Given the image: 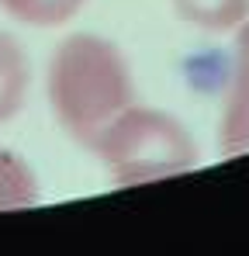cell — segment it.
<instances>
[{
	"mask_svg": "<svg viewBox=\"0 0 249 256\" xmlns=\"http://www.w3.org/2000/svg\"><path fill=\"white\" fill-rule=\"evenodd\" d=\"M24 84V66H21V52L14 48V42L0 38V114L14 108L18 94Z\"/></svg>",
	"mask_w": 249,
	"mask_h": 256,
	"instance_id": "obj_3",
	"label": "cell"
},
{
	"mask_svg": "<svg viewBox=\"0 0 249 256\" xmlns=\"http://www.w3.org/2000/svg\"><path fill=\"white\" fill-rule=\"evenodd\" d=\"M52 90L59 97V108L70 118L94 122L124 100L128 80H124L122 59L114 56L111 45L97 38H73L56 56Z\"/></svg>",
	"mask_w": 249,
	"mask_h": 256,
	"instance_id": "obj_1",
	"label": "cell"
},
{
	"mask_svg": "<svg viewBox=\"0 0 249 256\" xmlns=\"http://www.w3.org/2000/svg\"><path fill=\"white\" fill-rule=\"evenodd\" d=\"M232 122L249 128V32L242 35V59H239V90H236V108Z\"/></svg>",
	"mask_w": 249,
	"mask_h": 256,
	"instance_id": "obj_5",
	"label": "cell"
},
{
	"mask_svg": "<svg viewBox=\"0 0 249 256\" xmlns=\"http://www.w3.org/2000/svg\"><path fill=\"white\" fill-rule=\"evenodd\" d=\"M246 4L249 0H180V10L204 24H232L236 18H242Z\"/></svg>",
	"mask_w": 249,
	"mask_h": 256,
	"instance_id": "obj_4",
	"label": "cell"
},
{
	"mask_svg": "<svg viewBox=\"0 0 249 256\" xmlns=\"http://www.w3.org/2000/svg\"><path fill=\"white\" fill-rule=\"evenodd\" d=\"M0 4L10 14H18L24 21H35V24H56L80 7V0H0Z\"/></svg>",
	"mask_w": 249,
	"mask_h": 256,
	"instance_id": "obj_2",
	"label": "cell"
}]
</instances>
